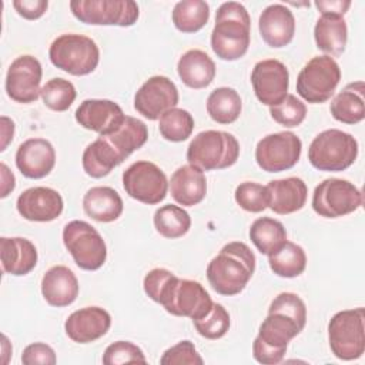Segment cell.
Wrapping results in <instances>:
<instances>
[{"label": "cell", "mask_w": 365, "mask_h": 365, "mask_svg": "<svg viewBox=\"0 0 365 365\" xmlns=\"http://www.w3.org/2000/svg\"><path fill=\"white\" fill-rule=\"evenodd\" d=\"M307 324L305 302L294 292H281L269 304L268 315L252 342V356L265 365L279 364L287 352L288 342Z\"/></svg>", "instance_id": "1"}, {"label": "cell", "mask_w": 365, "mask_h": 365, "mask_svg": "<svg viewBox=\"0 0 365 365\" xmlns=\"http://www.w3.org/2000/svg\"><path fill=\"white\" fill-rule=\"evenodd\" d=\"M255 255L251 248L232 241L225 244L207 267V279L212 289L221 295L240 294L255 271Z\"/></svg>", "instance_id": "2"}, {"label": "cell", "mask_w": 365, "mask_h": 365, "mask_svg": "<svg viewBox=\"0 0 365 365\" xmlns=\"http://www.w3.org/2000/svg\"><path fill=\"white\" fill-rule=\"evenodd\" d=\"M251 20L247 9L237 1H225L217 9L211 31V48L221 60L241 58L250 46Z\"/></svg>", "instance_id": "3"}, {"label": "cell", "mask_w": 365, "mask_h": 365, "mask_svg": "<svg viewBox=\"0 0 365 365\" xmlns=\"http://www.w3.org/2000/svg\"><path fill=\"white\" fill-rule=\"evenodd\" d=\"M240 157L238 140L227 131L207 130L198 133L187 148V160L202 171L224 170Z\"/></svg>", "instance_id": "4"}, {"label": "cell", "mask_w": 365, "mask_h": 365, "mask_svg": "<svg viewBox=\"0 0 365 365\" xmlns=\"http://www.w3.org/2000/svg\"><path fill=\"white\" fill-rule=\"evenodd\" d=\"M356 155L358 141L338 128L321 131L308 148V160L319 171H344L355 163Z\"/></svg>", "instance_id": "5"}, {"label": "cell", "mask_w": 365, "mask_h": 365, "mask_svg": "<svg viewBox=\"0 0 365 365\" xmlns=\"http://www.w3.org/2000/svg\"><path fill=\"white\" fill-rule=\"evenodd\" d=\"M48 57L54 67L73 76H86L98 66L100 50L93 38L84 34L66 33L53 40Z\"/></svg>", "instance_id": "6"}, {"label": "cell", "mask_w": 365, "mask_h": 365, "mask_svg": "<svg viewBox=\"0 0 365 365\" xmlns=\"http://www.w3.org/2000/svg\"><path fill=\"white\" fill-rule=\"evenodd\" d=\"M331 352L342 361H354L365 351V309L362 307L336 312L328 322Z\"/></svg>", "instance_id": "7"}, {"label": "cell", "mask_w": 365, "mask_h": 365, "mask_svg": "<svg viewBox=\"0 0 365 365\" xmlns=\"http://www.w3.org/2000/svg\"><path fill=\"white\" fill-rule=\"evenodd\" d=\"M341 80V68L331 56L312 57L298 73L297 93L311 104L328 101Z\"/></svg>", "instance_id": "8"}, {"label": "cell", "mask_w": 365, "mask_h": 365, "mask_svg": "<svg viewBox=\"0 0 365 365\" xmlns=\"http://www.w3.org/2000/svg\"><path fill=\"white\" fill-rule=\"evenodd\" d=\"M63 242L78 268L96 271L104 265L107 247L91 224L81 220L67 222L63 228Z\"/></svg>", "instance_id": "9"}, {"label": "cell", "mask_w": 365, "mask_h": 365, "mask_svg": "<svg viewBox=\"0 0 365 365\" xmlns=\"http://www.w3.org/2000/svg\"><path fill=\"white\" fill-rule=\"evenodd\" d=\"M70 10L77 20L93 26L130 27L140 16L133 0H73Z\"/></svg>", "instance_id": "10"}, {"label": "cell", "mask_w": 365, "mask_h": 365, "mask_svg": "<svg viewBox=\"0 0 365 365\" xmlns=\"http://www.w3.org/2000/svg\"><path fill=\"white\" fill-rule=\"evenodd\" d=\"M362 192L348 180L327 178L312 194V210L324 218H339L362 205Z\"/></svg>", "instance_id": "11"}, {"label": "cell", "mask_w": 365, "mask_h": 365, "mask_svg": "<svg viewBox=\"0 0 365 365\" xmlns=\"http://www.w3.org/2000/svg\"><path fill=\"white\" fill-rule=\"evenodd\" d=\"M123 187L125 192L144 204L161 202L168 190L164 171L151 161H135L123 173Z\"/></svg>", "instance_id": "12"}, {"label": "cell", "mask_w": 365, "mask_h": 365, "mask_svg": "<svg viewBox=\"0 0 365 365\" xmlns=\"http://www.w3.org/2000/svg\"><path fill=\"white\" fill-rule=\"evenodd\" d=\"M302 143L291 131L262 137L255 147V161L267 173H281L292 168L301 157Z\"/></svg>", "instance_id": "13"}, {"label": "cell", "mask_w": 365, "mask_h": 365, "mask_svg": "<svg viewBox=\"0 0 365 365\" xmlns=\"http://www.w3.org/2000/svg\"><path fill=\"white\" fill-rule=\"evenodd\" d=\"M160 304L171 315L200 319L208 314L214 302L198 281L175 277Z\"/></svg>", "instance_id": "14"}, {"label": "cell", "mask_w": 365, "mask_h": 365, "mask_svg": "<svg viewBox=\"0 0 365 365\" xmlns=\"http://www.w3.org/2000/svg\"><path fill=\"white\" fill-rule=\"evenodd\" d=\"M43 68L40 61L30 54L16 57L6 74V93L17 103L29 104L38 98Z\"/></svg>", "instance_id": "15"}, {"label": "cell", "mask_w": 365, "mask_h": 365, "mask_svg": "<svg viewBox=\"0 0 365 365\" xmlns=\"http://www.w3.org/2000/svg\"><path fill=\"white\" fill-rule=\"evenodd\" d=\"M178 103V90L165 76H153L134 94V108L145 118L158 120Z\"/></svg>", "instance_id": "16"}, {"label": "cell", "mask_w": 365, "mask_h": 365, "mask_svg": "<svg viewBox=\"0 0 365 365\" xmlns=\"http://www.w3.org/2000/svg\"><path fill=\"white\" fill-rule=\"evenodd\" d=\"M251 84L257 98L262 104L275 106L288 94V68L277 58L261 60L251 71Z\"/></svg>", "instance_id": "17"}, {"label": "cell", "mask_w": 365, "mask_h": 365, "mask_svg": "<svg viewBox=\"0 0 365 365\" xmlns=\"http://www.w3.org/2000/svg\"><path fill=\"white\" fill-rule=\"evenodd\" d=\"M16 208L27 221L48 222L60 217L64 201L60 192L50 187H31L19 195Z\"/></svg>", "instance_id": "18"}, {"label": "cell", "mask_w": 365, "mask_h": 365, "mask_svg": "<svg viewBox=\"0 0 365 365\" xmlns=\"http://www.w3.org/2000/svg\"><path fill=\"white\" fill-rule=\"evenodd\" d=\"M76 121L86 130L98 133L100 135L117 130L125 118L121 107L106 98L84 100L74 113Z\"/></svg>", "instance_id": "19"}, {"label": "cell", "mask_w": 365, "mask_h": 365, "mask_svg": "<svg viewBox=\"0 0 365 365\" xmlns=\"http://www.w3.org/2000/svg\"><path fill=\"white\" fill-rule=\"evenodd\" d=\"M111 327V315L101 307H84L64 322L67 336L77 344H90L104 336Z\"/></svg>", "instance_id": "20"}, {"label": "cell", "mask_w": 365, "mask_h": 365, "mask_svg": "<svg viewBox=\"0 0 365 365\" xmlns=\"http://www.w3.org/2000/svg\"><path fill=\"white\" fill-rule=\"evenodd\" d=\"M54 164L56 151L53 144L46 138H29L16 151V167L27 178L38 180L48 175Z\"/></svg>", "instance_id": "21"}, {"label": "cell", "mask_w": 365, "mask_h": 365, "mask_svg": "<svg viewBox=\"0 0 365 365\" xmlns=\"http://www.w3.org/2000/svg\"><path fill=\"white\" fill-rule=\"evenodd\" d=\"M258 30L262 40L272 48L288 46L295 34V17L292 11L279 3L267 6L258 19Z\"/></svg>", "instance_id": "22"}, {"label": "cell", "mask_w": 365, "mask_h": 365, "mask_svg": "<svg viewBox=\"0 0 365 365\" xmlns=\"http://www.w3.org/2000/svg\"><path fill=\"white\" fill-rule=\"evenodd\" d=\"M41 294L51 307H68L77 299L78 279L66 265H54L41 278Z\"/></svg>", "instance_id": "23"}, {"label": "cell", "mask_w": 365, "mask_h": 365, "mask_svg": "<svg viewBox=\"0 0 365 365\" xmlns=\"http://www.w3.org/2000/svg\"><path fill=\"white\" fill-rule=\"evenodd\" d=\"M265 187L269 195L268 207L275 214H292L295 211H299L307 202L308 188L307 184L298 177L272 180Z\"/></svg>", "instance_id": "24"}, {"label": "cell", "mask_w": 365, "mask_h": 365, "mask_svg": "<svg viewBox=\"0 0 365 365\" xmlns=\"http://www.w3.org/2000/svg\"><path fill=\"white\" fill-rule=\"evenodd\" d=\"M171 197L184 207L200 204L207 194V180L202 170L195 165L185 164L178 167L170 181Z\"/></svg>", "instance_id": "25"}, {"label": "cell", "mask_w": 365, "mask_h": 365, "mask_svg": "<svg viewBox=\"0 0 365 365\" xmlns=\"http://www.w3.org/2000/svg\"><path fill=\"white\" fill-rule=\"evenodd\" d=\"M0 255L3 272L16 277L27 275L33 271L38 258L36 245L21 237H1Z\"/></svg>", "instance_id": "26"}, {"label": "cell", "mask_w": 365, "mask_h": 365, "mask_svg": "<svg viewBox=\"0 0 365 365\" xmlns=\"http://www.w3.org/2000/svg\"><path fill=\"white\" fill-rule=\"evenodd\" d=\"M100 137L114 151L118 161L123 163L131 153L145 144L148 138V130L141 120L125 115L124 121L117 130Z\"/></svg>", "instance_id": "27"}, {"label": "cell", "mask_w": 365, "mask_h": 365, "mask_svg": "<svg viewBox=\"0 0 365 365\" xmlns=\"http://www.w3.org/2000/svg\"><path fill=\"white\" fill-rule=\"evenodd\" d=\"M177 73L187 87L195 90L205 88L215 77V64L205 51L191 48L180 57Z\"/></svg>", "instance_id": "28"}, {"label": "cell", "mask_w": 365, "mask_h": 365, "mask_svg": "<svg viewBox=\"0 0 365 365\" xmlns=\"http://www.w3.org/2000/svg\"><path fill=\"white\" fill-rule=\"evenodd\" d=\"M123 200L111 187H91L83 197L84 212L98 222L115 221L123 212Z\"/></svg>", "instance_id": "29"}, {"label": "cell", "mask_w": 365, "mask_h": 365, "mask_svg": "<svg viewBox=\"0 0 365 365\" xmlns=\"http://www.w3.org/2000/svg\"><path fill=\"white\" fill-rule=\"evenodd\" d=\"M317 47L327 56H341L348 40V27L344 16L321 14L314 27Z\"/></svg>", "instance_id": "30"}, {"label": "cell", "mask_w": 365, "mask_h": 365, "mask_svg": "<svg viewBox=\"0 0 365 365\" xmlns=\"http://www.w3.org/2000/svg\"><path fill=\"white\" fill-rule=\"evenodd\" d=\"M364 81H354L346 84L332 100L329 111L332 117L344 124H356L365 117Z\"/></svg>", "instance_id": "31"}, {"label": "cell", "mask_w": 365, "mask_h": 365, "mask_svg": "<svg viewBox=\"0 0 365 365\" xmlns=\"http://www.w3.org/2000/svg\"><path fill=\"white\" fill-rule=\"evenodd\" d=\"M268 264L275 275L295 278L305 271L307 255L301 245L285 241L275 252L268 255Z\"/></svg>", "instance_id": "32"}, {"label": "cell", "mask_w": 365, "mask_h": 365, "mask_svg": "<svg viewBox=\"0 0 365 365\" xmlns=\"http://www.w3.org/2000/svg\"><path fill=\"white\" fill-rule=\"evenodd\" d=\"M248 234L255 248L265 255H271L287 241V231L282 222L269 217L257 218L251 224Z\"/></svg>", "instance_id": "33"}, {"label": "cell", "mask_w": 365, "mask_h": 365, "mask_svg": "<svg viewBox=\"0 0 365 365\" xmlns=\"http://www.w3.org/2000/svg\"><path fill=\"white\" fill-rule=\"evenodd\" d=\"M240 94L231 87H218L207 98V113L218 124H231L241 114Z\"/></svg>", "instance_id": "34"}, {"label": "cell", "mask_w": 365, "mask_h": 365, "mask_svg": "<svg viewBox=\"0 0 365 365\" xmlns=\"http://www.w3.org/2000/svg\"><path fill=\"white\" fill-rule=\"evenodd\" d=\"M81 163L86 174L93 178L106 177L111 173L114 167L121 164L114 151L101 137H98L86 147Z\"/></svg>", "instance_id": "35"}, {"label": "cell", "mask_w": 365, "mask_h": 365, "mask_svg": "<svg viewBox=\"0 0 365 365\" xmlns=\"http://www.w3.org/2000/svg\"><path fill=\"white\" fill-rule=\"evenodd\" d=\"M173 23L182 33L201 30L210 19V6L204 0H181L173 9Z\"/></svg>", "instance_id": "36"}, {"label": "cell", "mask_w": 365, "mask_h": 365, "mask_svg": "<svg viewBox=\"0 0 365 365\" xmlns=\"http://www.w3.org/2000/svg\"><path fill=\"white\" fill-rule=\"evenodd\" d=\"M153 221L157 232L170 240L185 235L191 227L190 214L182 207L174 204H167L157 208Z\"/></svg>", "instance_id": "37"}, {"label": "cell", "mask_w": 365, "mask_h": 365, "mask_svg": "<svg viewBox=\"0 0 365 365\" xmlns=\"http://www.w3.org/2000/svg\"><path fill=\"white\" fill-rule=\"evenodd\" d=\"M158 130L161 137L167 141H185L192 134L194 118L187 110L174 107L160 117Z\"/></svg>", "instance_id": "38"}, {"label": "cell", "mask_w": 365, "mask_h": 365, "mask_svg": "<svg viewBox=\"0 0 365 365\" xmlns=\"http://www.w3.org/2000/svg\"><path fill=\"white\" fill-rule=\"evenodd\" d=\"M76 87L71 81L56 77L48 80L43 87L40 97L50 110L53 111H66L70 108L73 101L76 100Z\"/></svg>", "instance_id": "39"}, {"label": "cell", "mask_w": 365, "mask_h": 365, "mask_svg": "<svg viewBox=\"0 0 365 365\" xmlns=\"http://www.w3.org/2000/svg\"><path fill=\"white\" fill-rule=\"evenodd\" d=\"M192 324L197 332L207 339H218L222 338L230 329V314L221 305L214 302L207 315L200 319H192Z\"/></svg>", "instance_id": "40"}, {"label": "cell", "mask_w": 365, "mask_h": 365, "mask_svg": "<svg viewBox=\"0 0 365 365\" xmlns=\"http://www.w3.org/2000/svg\"><path fill=\"white\" fill-rule=\"evenodd\" d=\"M234 197L237 204L248 212H261L269 204L267 187L254 181H244L237 185Z\"/></svg>", "instance_id": "41"}, {"label": "cell", "mask_w": 365, "mask_h": 365, "mask_svg": "<svg viewBox=\"0 0 365 365\" xmlns=\"http://www.w3.org/2000/svg\"><path fill=\"white\" fill-rule=\"evenodd\" d=\"M269 114L278 124L292 128L298 127L305 120L307 107L294 94H287L284 100L269 107Z\"/></svg>", "instance_id": "42"}, {"label": "cell", "mask_w": 365, "mask_h": 365, "mask_svg": "<svg viewBox=\"0 0 365 365\" xmlns=\"http://www.w3.org/2000/svg\"><path fill=\"white\" fill-rule=\"evenodd\" d=\"M145 355L140 346L128 341H117L110 344L103 354L104 365L121 364H145Z\"/></svg>", "instance_id": "43"}, {"label": "cell", "mask_w": 365, "mask_h": 365, "mask_svg": "<svg viewBox=\"0 0 365 365\" xmlns=\"http://www.w3.org/2000/svg\"><path fill=\"white\" fill-rule=\"evenodd\" d=\"M161 365H202L204 359L197 352L194 344L188 339L180 341L174 346L164 351Z\"/></svg>", "instance_id": "44"}, {"label": "cell", "mask_w": 365, "mask_h": 365, "mask_svg": "<svg viewBox=\"0 0 365 365\" xmlns=\"http://www.w3.org/2000/svg\"><path fill=\"white\" fill-rule=\"evenodd\" d=\"M175 274L165 268H154L148 271L144 277L143 287L145 294L154 301V302H161L165 292L168 291L171 282L175 279Z\"/></svg>", "instance_id": "45"}, {"label": "cell", "mask_w": 365, "mask_h": 365, "mask_svg": "<svg viewBox=\"0 0 365 365\" xmlns=\"http://www.w3.org/2000/svg\"><path fill=\"white\" fill-rule=\"evenodd\" d=\"M21 362L24 365H54L57 362L54 349L43 342H34L27 345L21 354Z\"/></svg>", "instance_id": "46"}, {"label": "cell", "mask_w": 365, "mask_h": 365, "mask_svg": "<svg viewBox=\"0 0 365 365\" xmlns=\"http://www.w3.org/2000/svg\"><path fill=\"white\" fill-rule=\"evenodd\" d=\"M11 4L19 16L26 20L40 19L48 7L47 0H14Z\"/></svg>", "instance_id": "47"}, {"label": "cell", "mask_w": 365, "mask_h": 365, "mask_svg": "<svg viewBox=\"0 0 365 365\" xmlns=\"http://www.w3.org/2000/svg\"><path fill=\"white\" fill-rule=\"evenodd\" d=\"M314 4L321 11V14H338V16H344L346 10L351 7L349 0H317Z\"/></svg>", "instance_id": "48"}, {"label": "cell", "mask_w": 365, "mask_h": 365, "mask_svg": "<svg viewBox=\"0 0 365 365\" xmlns=\"http://www.w3.org/2000/svg\"><path fill=\"white\" fill-rule=\"evenodd\" d=\"M0 130H1V144H0V151H4L10 141L13 140L14 135V123L11 118L1 115L0 118Z\"/></svg>", "instance_id": "49"}, {"label": "cell", "mask_w": 365, "mask_h": 365, "mask_svg": "<svg viewBox=\"0 0 365 365\" xmlns=\"http://www.w3.org/2000/svg\"><path fill=\"white\" fill-rule=\"evenodd\" d=\"M0 170H1L0 171L1 173V194H0V197L6 198L14 190L16 178H14L13 173L9 170V167L4 163L0 164Z\"/></svg>", "instance_id": "50"}]
</instances>
